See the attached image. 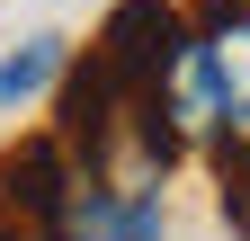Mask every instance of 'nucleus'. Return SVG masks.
<instances>
[{"mask_svg":"<svg viewBox=\"0 0 250 241\" xmlns=\"http://www.w3.org/2000/svg\"><path fill=\"white\" fill-rule=\"evenodd\" d=\"M89 54H99L125 89H143V99H152V89H161V72L188 54V18L170 9V0H116Z\"/></svg>","mask_w":250,"mask_h":241,"instance_id":"obj_1","label":"nucleus"},{"mask_svg":"<svg viewBox=\"0 0 250 241\" xmlns=\"http://www.w3.org/2000/svg\"><path fill=\"white\" fill-rule=\"evenodd\" d=\"M197 54L214 80V134L232 161V152H250V0H214L197 18Z\"/></svg>","mask_w":250,"mask_h":241,"instance_id":"obj_2","label":"nucleus"},{"mask_svg":"<svg viewBox=\"0 0 250 241\" xmlns=\"http://www.w3.org/2000/svg\"><path fill=\"white\" fill-rule=\"evenodd\" d=\"M45 241H161V197H134V188H107V179L72 170V197H62Z\"/></svg>","mask_w":250,"mask_h":241,"instance_id":"obj_3","label":"nucleus"},{"mask_svg":"<svg viewBox=\"0 0 250 241\" xmlns=\"http://www.w3.org/2000/svg\"><path fill=\"white\" fill-rule=\"evenodd\" d=\"M62 197H72V152H62L54 134L18 143V152L0 161V215H9L18 232H54Z\"/></svg>","mask_w":250,"mask_h":241,"instance_id":"obj_4","label":"nucleus"},{"mask_svg":"<svg viewBox=\"0 0 250 241\" xmlns=\"http://www.w3.org/2000/svg\"><path fill=\"white\" fill-rule=\"evenodd\" d=\"M62 80V36H36V45H18L9 63H0V107H27L36 89Z\"/></svg>","mask_w":250,"mask_h":241,"instance_id":"obj_5","label":"nucleus"}]
</instances>
